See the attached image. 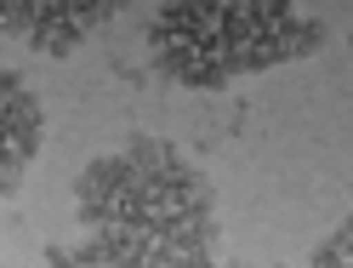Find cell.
<instances>
[{
	"label": "cell",
	"instance_id": "5",
	"mask_svg": "<svg viewBox=\"0 0 353 268\" xmlns=\"http://www.w3.org/2000/svg\"><path fill=\"white\" fill-rule=\"evenodd\" d=\"M46 268H114V262H108L92 240H80V245H52V251H46Z\"/></svg>",
	"mask_w": 353,
	"mask_h": 268
},
{
	"label": "cell",
	"instance_id": "1",
	"mask_svg": "<svg viewBox=\"0 0 353 268\" xmlns=\"http://www.w3.org/2000/svg\"><path fill=\"white\" fill-rule=\"evenodd\" d=\"M74 217L114 268H216L211 177L165 137H131L74 177Z\"/></svg>",
	"mask_w": 353,
	"mask_h": 268
},
{
	"label": "cell",
	"instance_id": "2",
	"mask_svg": "<svg viewBox=\"0 0 353 268\" xmlns=\"http://www.w3.org/2000/svg\"><path fill=\"white\" fill-rule=\"evenodd\" d=\"M154 69L188 92H223L239 75L314 57L325 23L296 17V0H165L148 23Z\"/></svg>",
	"mask_w": 353,
	"mask_h": 268
},
{
	"label": "cell",
	"instance_id": "4",
	"mask_svg": "<svg viewBox=\"0 0 353 268\" xmlns=\"http://www.w3.org/2000/svg\"><path fill=\"white\" fill-rule=\"evenodd\" d=\"M46 143V108L29 92V80L0 63V194H17Z\"/></svg>",
	"mask_w": 353,
	"mask_h": 268
},
{
	"label": "cell",
	"instance_id": "3",
	"mask_svg": "<svg viewBox=\"0 0 353 268\" xmlns=\"http://www.w3.org/2000/svg\"><path fill=\"white\" fill-rule=\"evenodd\" d=\"M125 0H0V35L46 57H69L92 29H103Z\"/></svg>",
	"mask_w": 353,
	"mask_h": 268
}]
</instances>
